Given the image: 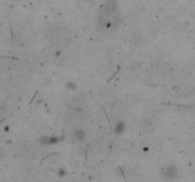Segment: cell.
Returning <instances> with one entry per match:
<instances>
[{
    "mask_svg": "<svg viewBox=\"0 0 195 182\" xmlns=\"http://www.w3.org/2000/svg\"><path fill=\"white\" fill-rule=\"evenodd\" d=\"M125 129H126V125L124 123V121H119L114 127V133L116 135H122L124 133Z\"/></svg>",
    "mask_w": 195,
    "mask_h": 182,
    "instance_id": "3",
    "label": "cell"
},
{
    "mask_svg": "<svg viewBox=\"0 0 195 182\" xmlns=\"http://www.w3.org/2000/svg\"><path fill=\"white\" fill-rule=\"evenodd\" d=\"M66 87H67L69 90H70V91H74V90L77 89L76 83H74V82H68V83H66Z\"/></svg>",
    "mask_w": 195,
    "mask_h": 182,
    "instance_id": "6",
    "label": "cell"
},
{
    "mask_svg": "<svg viewBox=\"0 0 195 182\" xmlns=\"http://www.w3.org/2000/svg\"><path fill=\"white\" fill-rule=\"evenodd\" d=\"M162 175L165 178L169 179V180H173L176 179L178 176V170L177 167L173 164H168L167 166L164 167L163 171H162Z\"/></svg>",
    "mask_w": 195,
    "mask_h": 182,
    "instance_id": "1",
    "label": "cell"
},
{
    "mask_svg": "<svg viewBox=\"0 0 195 182\" xmlns=\"http://www.w3.org/2000/svg\"><path fill=\"white\" fill-rule=\"evenodd\" d=\"M58 176L60 177H64L67 176V171H66V169L65 168H60L58 170Z\"/></svg>",
    "mask_w": 195,
    "mask_h": 182,
    "instance_id": "7",
    "label": "cell"
},
{
    "mask_svg": "<svg viewBox=\"0 0 195 182\" xmlns=\"http://www.w3.org/2000/svg\"><path fill=\"white\" fill-rule=\"evenodd\" d=\"M74 137L75 140H79V141H82L85 140V138H86V133H85L84 130L82 129H76L74 132Z\"/></svg>",
    "mask_w": 195,
    "mask_h": 182,
    "instance_id": "5",
    "label": "cell"
},
{
    "mask_svg": "<svg viewBox=\"0 0 195 182\" xmlns=\"http://www.w3.org/2000/svg\"><path fill=\"white\" fill-rule=\"evenodd\" d=\"M116 3L113 0H108L107 1V3L105 4V10L108 11V13H112L116 10Z\"/></svg>",
    "mask_w": 195,
    "mask_h": 182,
    "instance_id": "4",
    "label": "cell"
},
{
    "mask_svg": "<svg viewBox=\"0 0 195 182\" xmlns=\"http://www.w3.org/2000/svg\"><path fill=\"white\" fill-rule=\"evenodd\" d=\"M63 139H64L63 137H57V136H53V137L44 136L40 139V142L44 145H55L62 141Z\"/></svg>",
    "mask_w": 195,
    "mask_h": 182,
    "instance_id": "2",
    "label": "cell"
}]
</instances>
